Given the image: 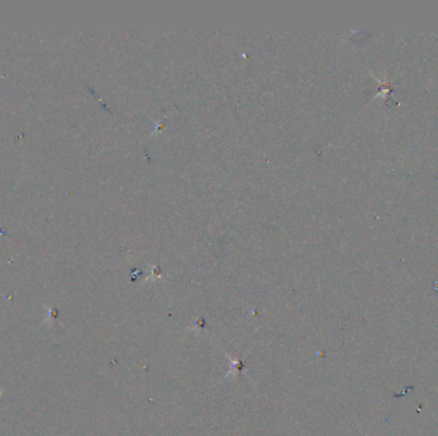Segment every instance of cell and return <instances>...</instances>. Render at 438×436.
I'll list each match as a JSON object with an SVG mask.
<instances>
[{"label": "cell", "mask_w": 438, "mask_h": 436, "mask_svg": "<svg viewBox=\"0 0 438 436\" xmlns=\"http://www.w3.org/2000/svg\"><path fill=\"white\" fill-rule=\"evenodd\" d=\"M227 357L229 358V361H231V364H232V365H231V374L227 375L229 378V376H235V375H237L236 372L240 371V367H241L242 362L240 359H232V358L229 357V354H227Z\"/></svg>", "instance_id": "6da1fadb"}]
</instances>
